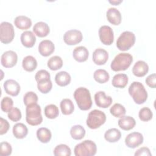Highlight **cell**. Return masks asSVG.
<instances>
[{
  "label": "cell",
  "instance_id": "obj_1",
  "mask_svg": "<svg viewBox=\"0 0 156 156\" xmlns=\"http://www.w3.org/2000/svg\"><path fill=\"white\" fill-rule=\"evenodd\" d=\"M74 98L78 107L82 110H88L92 106V100L89 90L85 87H79L74 92Z\"/></svg>",
  "mask_w": 156,
  "mask_h": 156
},
{
  "label": "cell",
  "instance_id": "obj_2",
  "mask_svg": "<svg viewBox=\"0 0 156 156\" xmlns=\"http://www.w3.org/2000/svg\"><path fill=\"white\" fill-rule=\"evenodd\" d=\"M129 93L137 104L145 102L147 99V93L144 85L140 82H133L129 87Z\"/></svg>",
  "mask_w": 156,
  "mask_h": 156
},
{
  "label": "cell",
  "instance_id": "obj_3",
  "mask_svg": "<svg viewBox=\"0 0 156 156\" xmlns=\"http://www.w3.org/2000/svg\"><path fill=\"white\" fill-rule=\"evenodd\" d=\"M41 112V107L37 103L31 104L26 106V122L31 126H37L40 124L43 121Z\"/></svg>",
  "mask_w": 156,
  "mask_h": 156
},
{
  "label": "cell",
  "instance_id": "obj_4",
  "mask_svg": "<svg viewBox=\"0 0 156 156\" xmlns=\"http://www.w3.org/2000/svg\"><path fill=\"white\" fill-rule=\"evenodd\" d=\"M133 57L129 53H119L116 55L111 63V69L114 71L126 70L131 65Z\"/></svg>",
  "mask_w": 156,
  "mask_h": 156
},
{
  "label": "cell",
  "instance_id": "obj_5",
  "mask_svg": "<svg viewBox=\"0 0 156 156\" xmlns=\"http://www.w3.org/2000/svg\"><path fill=\"white\" fill-rule=\"evenodd\" d=\"M96 144L88 140L77 144L74 149L76 156H93L96 154Z\"/></svg>",
  "mask_w": 156,
  "mask_h": 156
},
{
  "label": "cell",
  "instance_id": "obj_6",
  "mask_svg": "<svg viewBox=\"0 0 156 156\" xmlns=\"http://www.w3.org/2000/svg\"><path fill=\"white\" fill-rule=\"evenodd\" d=\"M106 121L105 114L99 110H93L91 111L87 119V125L91 129L99 128L104 124Z\"/></svg>",
  "mask_w": 156,
  "mask_h": 156
},
{
  "label": "cell",
  "instance_id": "obj_7",
  "mask_svg": "<svg viewBox=\"0 0 156 156\" xmlns=\"http://www.w3.org/2000/svg\"><path fill=\"white\" fill-rule=\"evenodd\" d=\"M135 35L130 31L123 32L116 40V46L122 51L129 50L135 42Z\"/></svg>",
  "mask_w": 156,
  "mask_h": 156
},
{
  "label": "cell",
  "instance_id": "obj_8",
  "mask_svg": "<svg viewBox=\"0 0 156 156\" xmlns=\"http://www.w3.org/2000/svg\"><path fill=\"white\" fill-rule=\"evenodd\" d=\"M15 32L13 25L7 21H4L0 25V40L2 43L8 44L14 38Z\"/></svg>",
  "mask_w": 156,
  "mask_h": 156
},
{
  "label": "cell",
  "instance_id": "obj_9",
  "mask_svg": "<svg viewBox=\"0 0 156 156\" xmlns=\"http://www.w3.org/2000/svg\"><path fill=\"white\" fill-rule=\"evenodd\" d=\"M99 37L101 41L105 45H110L114 41V34L108 26H102L99 29Z\"/></svg>",
  "mask_w": 156,
  "mask_h": 156
},
{
  "label": "cell",
  "instance_id": "obj_10",
  "mask_svg": "<svg viewBox=\"0 0 156 156\" xmlns=\"http://www.w3.org/2000/svg\"><path fill=\"white\" fill-rule=\"evenodd\" d=\"M83 38L82 32L76 29L66 31L63 35V40L68 45H75L79 43Z\"/></svg>",
  "mask_w": 156,
  "mask_h": 156
},
{
  "label": "cell",
  "instance_id": "obj_11",
  "mask_svg": "<svg viewBox=\"0 0 156 156\" xmlns=\"http://www.w3.org/2000/svg\"><path fill=\"white\" fill-rule=\"evenodd\" d=\"M143 142V135L141 133L137 132H133L128 134L125 138L126 145L129 148L134 149L141 145Z\"/></svg>",
  "mask_w": 156,
  "mask_h": 156
},
{
  "label": "cell",
  "instance_id": "obj_12",
  "mask_svg": "<svg viewBox=\"0 0 156 156\" xmlns=\"http://www.w3.org/2000/svg\"><path fill=\"white\" fill-rule=\"evenodd\" d=\"M18 60V56L15 52L7 51L4 52L1 58V65L5 68H12L14 66Z\"/></svg>",
  "mask_w": 156,
  "mask_h": 156
},
{
  "label": "cell",
  "instance_id": "obj_13",
  "mask_svg": "<svg viewBox=\"0 0 156 156\" xmlns=\"http://www.w3.org/2000/svg\"><path fill=\"white\" fill-rule=\"evenodd\" d=\"M94 101L96 105L100 108H108L112 103V98L106 96L104 91H100L94 94Z\"/></svg>",
  "mask_w": 156,
  "mask_h": 156
},
{
  "label": "cell",
  "instance_id": "obj_14",
  "mask_svg": "<svg viewBox=\"0 0 156 156\" xmlns=\"http://www.w3.org/2000/svg\"><path fill=\"white\" fill-rule=\"evenodd\" d=\"M3 86L5 93L12 96H16L20 91V84L13 79L5 80Z\"/></svg>",
  "mask_w": 156,
  "mask_h": 156
},
{
  "label": "cell",
  "instance_id": "obj_15",
  "mask_svg": "<svg viewBox=\"0 0 156 156\" xmlns=\"http://www.w3.org/2000/svg\"><path fill=\"white\" fill-rule=\"evenodd\" d=\"M108 58V54L102 48L96 49L93 53V60L98 65H104Z\"/></svg>",
  "mask_w": 156,
  "mask_h": 156
},
{
  "label": "cell",
  "instance_id": "obj_16",
  "mask_svg": "<svg viewBox=\"0 0 156 156\" xmlns=\"http://www.w3.org/2000/svg\"><path fill=\"white\" fill-rule=\"evenodd\" d=\"M55 46L52 41L49 40H44L41 41L38 45L39 53L44 56L48 57L53 53Z\"/></svg>",
  "mask_w": 156,
  "mask_h": 156
},
{
  "label": "cell",
  "instance_id": "obj_17",
  "mask_svg": "<svg viewBox=\"0 0 156 156\" xmlns=\"http://www.w3.org/2000/svg\"><path fill=\"white\" fill-rule=\"evenodd\" d=\"M107 20L113 25H119L121 22V12L115 7L109 8L106 12Z\"/></svg>",
  "mask_w": 156,
  "mask_h": 156
},
{
  "label": "cell",
  "instance_id": "obj_18",
  "mask_svg": "<svg viewBox=\"0 0 156 156\" xmlns=\"http://www.w3.org/2000/svg\"><path fill=\"white\" fill-rule=\"evenodd\" d=\"M149 71L148 65L143 60L136 62L132 68V73L136 77L144 76Z\"/></svg>",
  "mask_w": 156,
  "mask_h": 156
},
{
  "label": "cell",
  "instance_id": "obj_19",
  "mask_svg": "<svg viewBox=\"0 0 156 156\" xmlns=\"http://www.w3.org/2000/svg\"><path fill=\"white\" fill-rule=\"evenodd\" d=\"M20 39L22 44L28 48L33 47L36 41V37L34 34L30 30L23 32L21 35Z\"/></svg>",
  "mask_w": 156,
  "mask_h": 156
},
{
  "label": "cell",
  "instance_id": "obj_20",
  "mask_svg": "<svg viewBox=\"0 0 156 156\" xmlns=\"http://www.w3.org/2000/svg\"><path fill=\"white\" fill-rule=\"evenodd\" d=\"M73 56L77 62H83L88 59L89 52L85 46H78L75 48L73 50Z\"/></svg>",
  "mask_w": 156,
  "mask_h": 156
},
{
  "label": "cell",
  "instance_id": "obj_21",
  "mask_svg": "<svg viewBox=\"0 0 156 156\" xmlns=\"http://www.w3.org/2000/svg\"><path fill=\"white\" fill-rule=\"evenodd\" d=\"M33 31L37 36L39 37H44L49 34L50 29L47 23L43 21H39L34 24Z\"/></svg>",
  "mask_w": 156,
  "mask_h": 156
},
{
  "label": "cell",
  "instance_id": "obj_22",
  "mask_svg": "<svg viewBox=\"0 0 156 156\" xmlns=\"http://www.w3.org/2000/svg\"><path fill=\"white\" fill-rule=\"evenodd\" d=\"M118 124L119 127L122 130H129L135 127L136 121L132 116H123L118 120Z\"/></svg>",
  "mask_w": 156,
  "mask_h": 156
},
{
  "label": "cell",
  "instance_id": "obj_23",
  "mask_svg": "<svg viewBox=\"0 0 156 156\" xmlns=\"http://www.w3.org/2000/svg\"><path fill=\"white\" fill-rule=\"evenodd\" d=\"M14 24L18 29L21 30H26L31 27L32 21L26 16L20 15L15 18Z\"/></svg>",
  "mask_w": 156,
  "mask_h": 156
},
{
  "label": "cell",
  "instance_id": "obj_24",
  "mask_svg": "<svg viewBox=\"0 0 156 156\" xmlns=\"http://www.w3.org/2000/svg\"><path fill=\"white\" fill-rule=\"evenodd\" d=\"M13 134L18 139H23L26 136L28 133L27 127L23 123L18 122L13 127Z\"/></svg>",
  "mask_w": 156,
  "mask_h": 156
},
{
  "label": "cell",
  "instance_id": "obj_25",
  "mask_svg": "<svg viewBox=\"0 0 156 156\" xmlns=\"http://www.w3.org/2000/svg\"><path fill=\"white\" fill-rule=\"evenodd\" d=\"M128 83V77L126 74H115L112 81L113 87L119 88H124Z\"/></svg>",
  "mask_w": 156,
  "mask_h": 156
},
{
  "label": "cell",
  "instance_id": "obj_26",
  "mask_svg": "<svg viewBox=\"0 0 156 156\" xmlns=\"http://www.w3.org/2000/svg\"><path fill=\"white\" fill-rule=\"evenodd\" d=\"M71 76L66 71H60L57 73L55 76V83L60 86L65 87L68 85L71 82Z\"/></svg>",
  "mask_w": 156,
  "mask_h": 156
},
{
  "label": "cell",
  "instance_id": "obj_27",
  "mask_svg": "<svg viewBox=\"0 0 156 156\" xmlns=\"http://www.w3.org/2000/svg\"><path fill=\"white\" fill-rule=\"evenodd\" d=\"M22 66L26 71L32 72L34 71L37 66V60L32 55H27L23 58Z\"/></svg>",
  "mask_w": 156,
  "mask_h": 156
},
{
  "label": "cell",
  "instance_id": "obj_28",
  "mask_svg": "<svg viewBox=\"0 0 156 156\" xmlns=\"http://www.w3.org/2000/svg\"><path fill=\"white\" fill-rule=\"evenodd\" d=\"M121 133L119 130L116 128H112L107 130L104 134V138L106 141L110 143H115L119 140Z\"/></svg>",
  "mask_w": 156,
  "mask_h": 156
},
{
  "label": "cell",
  "instance_id": "obj_29",
  "mask_svg": "<svg viewBox=\"0 0 156 156\" xmlns=\"http://www.w3.org/2000/svg\"><path fill=\"white\" fill-rule=\"evenodd\" d=\"M37 136L38 140L43 143H48L52 137L51 132L46 127H40L37 130Z\"/></svg>",
  "mask_w": 156,
  "mask_h": 156
},
{
  "label": "cell",
  "instance_id": "obj_30",
  "mask_svg": "<svg viewBox=\"0 0 156 156\" xmlns=\"http://www.w3.org/2000/svg\"><path fill=\"white\" fill-rule=\"evenodd\" d=\"M61 111L65 115H69L73 113L74 110V106L72 101L69 99H63L60 104Z\"/></svg>",
  "mask_w": 156,
  "mask_h": 156
},
{
  "label": "cell",
  "instance_id": "obj_31",
  "mask_svg": "<svg viewBox=\"0 0 156 156\" xmlns=\"http://www.w3.org/2000/svg\"><path fill=\"white\" fill-rule=\"evenodd\" d=\"M70 135L73 139L79 140L84 137L85 130L80 125H74L70 129Z\"/></svg>",
  "mask_w": 156,
  "mask_h": 156
},
{
  "label": "cell",
  "instance_id": "obj_32",
  "mask_svg": "<svg viewBox=\"0 0 156 156\" xmlns=\"http://www.w3.org/2000/svg\"><path fill=\"white\" fill-rule=\"evenodd\" d=\"M93 77L97 82L99 83H104L109 80L110 76L106 70L103 69H98L94 71Z\"/></svg>",
  "mask_w": 156,
  "mask_h": 156
},
{
  "label": "cell",
  "instance_id": "obj_33",
  "mask_svg": "<svg viewBox=\"0 0 156 156\" xmlns=\"http://www.w3.org/2000/svg\"><path fill=\"white\" fill-rule=\"evenodd\" d=\"M47 65L48 68L52 71H56L60 69L63 66V60L59 56L55 55L51 57L48 61Z\"/></svg>",
  "mask_w": 156,
  "mask_h": 156
},
{
  "label": "cell",
  "instance_id": "obj_34",
  "mask_svg": "<svg viewBox=\"0 0 156 156\" xmlns=\"http://www.w3.org/2000/svg\"><path fill=\"white\" fill-rule=\"evenodd\" d=\"M52 87V83L50 79H45L37 82L38 90L43 94L49 93Z\"/></svg>",
  "mask_w": 156,
  "mask_h": 156
},
{
  "label": "cell",
  "instance_id": "obj_35",
  "mask_svg": "<svg viewBox=\"0 0 156 156\" xmlns=\"http://www.w3.org/2000/svg\"><path fill=\"white\" fill-rule=\"evenodd\" d=\"M45 116L49 119L56 118L59 115L58 107L54 104L47 105L44 109Z\"/></svg>",
  "mask_w": 156,
  "mask_h": 156
},
{
  "label": "cell",
  "instance_id": "obj_36",
  "mask_svg": "<svg viewBox=\"0 0 156 156\" xmlns=\"http://www.w3.org/2000/svg\"><path fill=\"white\" fill-rule=\"evenodd\" d=\"M53 153L55 156H70L71 151L67 145L60 144L54 148Z\"/></svg>",
  "mask_w": 156,
  "mask_h": 156
},
{
  "label": "cell",
  "instance_id": "obj_37",
  "mask_svg": "<svg viewBox=\"0 0 156 156\" xmlns=\"http://www.w3.org/2000/svg\"><path fill=\"white\" fill-rule=\"evenodd\" d=\"M110 112L115 117L121 118L125 115L126 110L122 105L119 103H116L110 108Z\"/></svg>",
  "mask_w": 156,
  "mask_h": 156
},
{
  "label": "cell",
  "instance_id": "obj_38",
  "mask_svg": "<svg viewBox=\"0 0 156 156\" xmlns=\"http://www.w3.org/2000/svg\"><path fill=\"white\" fill-rule=\"evenodd\" d=\"M138 116L140 120L143 121H148L152 118L153 113L149 108L143 107L140 110Z\"/></svg>",
  "mask_w": 156,
  "mask_h": 156
},
{
  "label": "cell",
  "instance_id": "obj_39",
  "mask_svg": "<svg viewBox=\"0 0 156 156\" xmlns=\"http://www.w3.org/2000/svg\"><path fill=\"white\" fill-rule=\"evenodd\" d=\"M38 101V96L33 91L27 92L23 97V102L26 106L29 104L37 103Z\"/></svg>",
  "mask_w": 156,
  "mask_h": 156
},
{
  "label": "cell",
  "instance_id": "obj_40",
  "mask_svg": "<svg viewBox=\"0 0 156 156\" xmlns=\"http://www.w3.org/2000/svg\"><path fill=\"white\" fill-rule=\"evenodd\" d=\"M13 105V101L12 98L5 96L2 98L1 102V110L4 112H9L12 108Z\"/></svg>",
  "mask_w": 156,
  "mask_h": 156
},
{
  "label": "cell",
  "instance_id": "obj_41",
  "mask_svg": "<svg viewBox=\"0 0 156 156\" xmlns=\"http://www.w3.org/2000/svg\"><path fill=\"white\" fill-rule=\"evenodd\" d=\"M8 118L12 121L17 122L21 118V113L19 108L16 107H13L8 112Z\"/></svg>",
  "mask_w": 156,
  "mask_h": 156
},
{
  "label": "cell",
  "instance_id": "obj_42",
  "mask_svg": "<svg viewBox=\"0 0 156 156\" xmlns=\"http://www.w3.org/2000/svg\"><path fill=\"white\" fill-rule=\"evenodd\" d=\"M12 148L11 145L6 142L2 141L0 144V154L2 156H8L12 154Z\"/></svg>",
  "mask_w": 156,
  "mask_h": 156
},
{
  "label": "cell",
  "instance_id": "obj_43",
  "mask_svg": "<svg viewBox=\"0 0 156 156\" xmlns=\"http://www.w3.org/2000/svg\"><path fill=\"white\" fill-rule=\"evenodd\" d=\"M50 74L48 71L45 69H41L37 72L35 76V79L37 82H38L43 79H50Z\"/></svg>",
  "mask_w": 156,
  "mask_h": 156
},
{
  "label": "cell",
  "instance_id": "obj_44",
  "mask_svg": "<svg viewBox=\"0 0 156 156\" xmlns=\"http://www.w3.org/2000/svg\"><path fill=\"white\" fill-rule=\"evenodd\" d=\"M10 127V124L9 122L4 119L3 118H0V134L3 135L8 131Z\"/></svg>",
  "mask_w": 156,
  "mask_h": 156
},
{
  "label": "cell",
  "instance_id": "obj_45",
  "mask_svg": "<svg viewBox=\"0 0 156 156\" xmlns=\"http://www.w3.org/2000/svg\"><path fill=\"white\" fill-rule=\"evenodd\" d=\"M146 84L151 88H155L156 87V75L155 73L151 74L146 78Z\"/></svg>",
  "mask_w": 156,
  "mask_h": 156
},
{
  "label": "cell",
  "instance_id": "obj_46",
  "mask_svg": "<svg viewBox=\"0 0 156 156\" xmlns=\"http://www.w3.org/2000/svg\"><path fill=\"white\" fill-rule=\"evenodd\" d=\"M135 156H142V155H144V156H151L152 155L151 152H150V150L148 147H143L140 148L139 149H138L135 153Z\"/></svg>",
  "mask_w": 156,
  "mask_h": 156
},
{
  "label": "cell",
  "instance_id": "obj_47",
  "mask_svg": "<svg viewBox=\"0 0 156 156\" xmlns=\"http://www.w3.org/2000/svg\"><path fill=\"white\" fill-rule=\"evenodd\" d=\"M108 2L112 4L116 5H118L119 4H120L121 2H122V0H112V1L110 0V1H108Z\"/></svg>",
  "mask_w": 156,
  "mask_h": 156
}]
</instances>
